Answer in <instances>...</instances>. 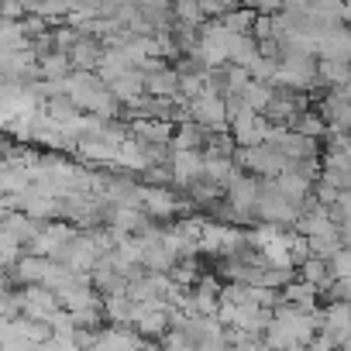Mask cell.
<instances>
[{
	"instance_id": "cell-1",
	"label": "cell",
	"mask_w": 351,
	"mask_h": 351,
	"mask_svg": "<svg viewBox=\"0 0 351 351\" xmlns=\"http://www.w3.org/2000/svg\"><path fill=\"white\" fill-rule=\"evenodd\" d=\"M186 117L193 124H200L207 134H224L228 131V110H224V100L210 90H204L197 100L186 104Z\"/></svg>"
},
{
	"instance_id": "cell-2",
	"label": "cell",
	"mask_w": 351,
	"mask_h": 351,
	"mask_svg": "<svg viewBox=\"0 0 351 351\" xmlns=\"http://www.w3.org/2000/svg\"><path fill=\"white\" fill-rule=\"evenodd\" d=\"M269 134H272V124L255 110H245L241 117L231 121V138H234L238 148H258V145L269 141Z\"/></svg>"
},
{
	"instance_id": "cell-3",
	"label": "cell",
	"mask_w": 351,
	"mask_h": 351,
	"mask_svg": "<svg viewBox=\"0 0 351 351\" xmlns=\"http://www.w3.org/2000/svg\"><path fill=\"white\" fill-rule=\"evenodd\" d=\"M313 110L324 117L330 134H351V104L344 97H337L334 90L313 100Z\"/></svg>"
},
{
	"instance_id": "cell-4",
	"label": "cell",
	"mask_w": 351,
	"mask_h": 351,
	"mask_svg": "<svg viewBox=\"0 0 351 351\" xmlns=\"http://www.w3.org/2000/svg\"><path fill=\"white\" fill-rule=\"evenodd\" d=\"M169 180L180 186H193L197 180H204V152H172L169 162Z\"/></svg>"
},
{
	"instance_id": "cell-5",
	"label": "cell",
	"mask_w": 351,
	"mask_h": 351,
	"mask_svg": "<svg viewBox=\"0 0 351 351\" xmlns=\"http://www.w3.org/2000/svg\"><path fill=\"white\" fill-rule=\"evenodd\" d=\"M317 59H334V62H348L351 66V28L337 25V28L324 32L317 38Z\"/></svg>"
},
{
	"instance_id": "cell-6",
	"label": "cell",
	"mask_w": 351,
	"mask_h": 351,
	"mask_svg": "<svg viewBox=\"0 0 351 351\" xmlns=\"http://www.w3.org/2000/svg\"><path fill=\"white\" fill-rule=\"evenodd\" d=\"M145 337L131 327H104L97 330V341L90 351H141Z\"/></svg>"
},
{
	"instance_id": "cell-7",
	"label": "cell",
	"mask_w": 351,
	"mask_h": 351,
	"mask_svg": "<svg viewBox=\"0 0 351 351\" xmlns=\"http://www.w3.org/2000/svg\"><path fill=\"white\" fill-rule=\"evenodd\" d=\"M234 176H241L238 172V165H234V155H224V152H204V180L207 183H214V186H228Z\"/></svg>"
},
{
	"instance_id": "cell-8",
	"label": "cell",
	"mask_w": 351,
	"mask_h": 351,
	"mask_svg": "<svg viewBox=\"0 0 351 351\" xmlns=\"http://www.w3.org/2000/svg\"><path fill=\"white\" fill-rule=\"evenodd\" d=\"M145 93L155 97V100H180V73L169 69V66L148 73V76H145ZM180 104H183V100H180Z\"/></svg>"
},
{
	"instance_id": "cell-9",
	"label": "cell",
	"mask_w": 351,
	"mask_h": 351,
	"mask_svg": "<svg viewBox=\"0 0 351 351\" xmlns=\"http://www.w3.org/2000/svg\"><path fill=\"white\" fill-rule=\"evenodd\" d=\"M141 210H145L152 221H165V217H176V210H180V200H176V193H169V190H162V186H145Z\"/></svg>"
},
{
	"instance_id": "cell-10",
	"label": "cell",
	"mask_w": 351,
	"mask_h": 351,
	"mask_svg": "<svg viewBox=\"0 0 351 351\" xmlns=\"http://www.w3.org/2000/svg\"><path fill=\"white\" fill-rule=\"evenodd\" d=\"M207 141H210V134L200 128V124H193L190 117L172 131V141H169V152H204L207 148Z\"/></svg>"
},
{
	"instance_id": "cell-11",
	"label": "cell",
	"mask_w": 351,
	"mask_h": 351,
	"mask_svg": "<svg viewBox=\"0 0 351 351\" xmlns=\"http://www.w3.org/2000/svg\"><path fill=\"white\" fill-rule=\"evenodd\" d=\"M258 258H262V265H265V269L296 272V265H293V252H289V231H286L282 238H276V241L262 245V248H258Z\"/></svg>"
},
{
	"instance_id": "cell-12",
	"label": "cell",
	"mask_w": 351,
	"mask_h": 351,
	"mask_svg": "<svg viewBox=\"0 0 351 351\" xmlns=\"http://www.w3.org/2000/svg\"><path fill=\"white\" fill-rule=\"evenodd\" d=\"M296 279L300 282H306V286H313L317 293H324L334 279H330V269H327V262H320V258H306L300 269H296Z\"/></svg>"
},
{
	"instance_id": "cell-13",
	"label": "cell",
	"mask_w": 351,
	"mask_h": 351,
	"mask_svg": "<svg viewBox=\"0 0 351 351\" xmlns=\"http://www.w3.org/2000/svg\"><path fill=\"white\" fill-rule=\"evenodd\" d=\"M258 62V42L252 35H234L231 38V66L252 69Z\"/></svg>"
},
{
	"instance_id": "cell-14",
	"label": "cell",
	"mask_w": 351,
	"mask_h": 351,
	"mask_svg": "<svg viewBox=\"0 0 351 351\" xmlns=\"http://www.w3.org/2000/svg\"><path fill=\"white\" fill-rule=\"evenodd\" d=\"M289 131H296V134H303V138H313V141H327V134H330V131H327V124H324V117H320L313 107H310V110H303Z\"/></svg>"
},
{
	"instance_id": "cell-15",
	"label": "cell",
	"mask_w": 351,
	"mask_h": 351,
	"mask_svg": "<svg viewBox=\"0 0 351 351\" xmlns=\"http://www.w3.org/2000/svg\"><path fill=\"white\" fill-rule=\"evenodd\" d=\"M49 265H52V258L25 255V258L18 262V276H21L25 282H45V276H49Z\"/></svg>"
},
{
	"instance_id": "cell-16",
	"label": "cell",
	"mask_w": 351,
	"mask_h": 351,
	"mask_svg": "<svg viewBox=\"0 0 351 351\" xmlns=\"http://www.w3.org/2000/svg\"><path fill=\"white\" fill-rule=\"evenodd\" d=\"M327 269H330V279H334V282L351 279V248H341V252L327 262Z\"/></svg>"
},
{
	"instance_id": "cell-17",
	"label": "cell",
	"mask_w": 351,
	"mask_h": 351,
	"mask_svg": "<svg viewBox=\"0 0 351 351\" xmlns=\"http://www.w3.org/2000/svg\"><path fill=\"white\" fill-rule=\"evenodd\" d=\"M303 351H337V344H334L330 337H324V334H317V337H313V341H310V344H306Z\"/></svg>"
},
{
	"instance_id": "cell-18",
	"label": "cell",
	"mask_w": 351,
	"mask_h": 351,
	"mask_svg": "<svg viewBox=\"0 0 351 351\" xmlns=\"http://www.w3.org/2000/svg\"><path fill=\"white\" fill-rule=\"evenodd\" d=\"M231 351H272L265 341H245V344H234Z\"/></svg>"
},
{
	"instance_id": "cell-19",
	"label": "cell",
	"mask_w": 351,
	"mask_h": 351,
	"mask_svg": "<svg viewBox=\"0 0 351 351\" xmlns=\"http://www.w3.org/2000/svg\"><path fill=\"white\" fill-rule=\"evenodd\" d=\"M334 93H337V97H344V100H348V104H351V80H348V83H344V86H341V90H334Z\"/></svg>"
}]
</instances>
